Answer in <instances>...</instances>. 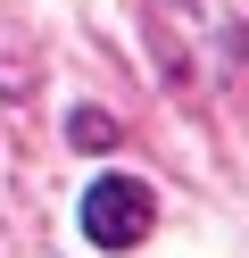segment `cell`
Listing matches in <instances>:
<instances>
[{
  "label": "cell",
  "mask_w": 249,
  "mask_h": 258,
  "mask_svg": "<svg viewBox=\"0 0 249 258\" xmlns=\"http://www.w3.org/2000/svg\"><path fill=\"white\" fill-rule=\"evenodd\" d=\"M149 191L133 183V175H100L92 191H83V233L100 241V250H133V241L149 233Z\"/></svg>",
  "instance_id": "cell-1"
},
{
  "label": "cell",
  "mask_w": 249,
  "mask_h": 258,
  "mask_svg": "<svg viewBox=\"0 0 249 258\" xmlns=\"http://www.w3.org/2000/svg\"><path fill=\"white\" fill-rule=\"evenodd\" d=\"M75 142H83V150H100V142H116V125H108V117H92V108H83V117H75Z\"/></svg>",
  "instance_id": "cell-2"
}]
</instances>
